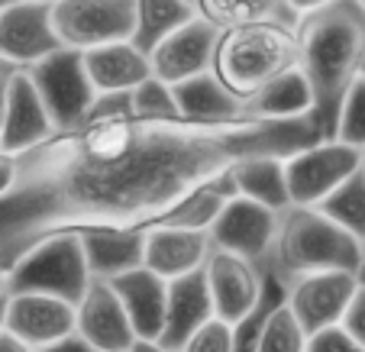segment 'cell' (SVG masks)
Listing matches in <instances>:
<instances>
[{"label":"cell","mask_w":365,"mask_h":352,"mask_svg":"<svg viewBox=\"0 0 365 352\" xmlns=\"http://www.w3.org/2000/svg\"><path fill=\"white\" fill-rule=\"evenodd\" d=\"M314 113L291 120L113 117L52 130L14 152L0 197V269L58 233L149 229L178 200L249 155H291L317 143Z\"/></svg>","instance_id":"obj_1"},{"label":"cell","mask_w":365,"mask_h":352,"mask_svg":"<svg viewBox=\"0 0 365 352\" xmlns=\"http://www.w3.org/2000/svg\"><path fill=\"white\" fill-rule=\"evenodd\" d=\"M297 68L310 88V113L320 136L333 139L346 90L359 78L365 58V10L356 0H330L297 16Z\"/></svg>","instance_id":"obj_2"},{"label":"cell","mask_w":365,"mask_h":352,"mask_svg":"<svg viewBox=\"0 0 365 352\" xmlns=\"http://www.w3.org/2000/svg\"><path fill=\"white\" fill-rule=\"evenodd\" d=\"M362 259V242L346 233L336 220H330L317 204H288L278 214L275 239L265 265L284 281H291L310 271H356Z\"/></svg>","instance_id":"obj_3"},{"label":"cell","mask_w":365,"mask_h":352,"mask_svg":"<svg viewBox=\"0 0 365 352\" xmlns=\"http://www.w3.org/2000/svg\"><path fill=\"white\" fill-rule=\"evenodd\" d=\"M291 68H297V39L288 23H246L217 33L210 71L242 107Z\"/></svg>","instance_id":"obj_4"},{"label":"cell","mask_w":365,"mask_h":352,"mask_svg":"<svg viewBox=\"0 0 365 352\" xmlns=\"http://www.w3.org/2000/svg\"><path fill=\"white\" fill-rule=\"evenodd\" d=\"M88 281L91 271L78 233H58L52 239H42L7 271V291H39V294L65 297L71 304L81 297Z\"/></svg>","instance_id":"obj_5"},{"label":"cell","mask_w":365,"mask_h":352,"mask_svg":"<svg viewBox=\"0 0 365 352\" xmlns=\"http://www.w3.org/2000/svg\"><path fill=\"white\" fill-rule=\"evenodd\" d=\"M23 68L39 90L56 130H68V126L81 123L91 107V97H94V84L84 71L81 48L62 46L52 56L39 58L33 65H23Z\"/></svg>","instance_id":"obj_6"},{"label":"cell","mask_w":365,"mask_h":352,"mask_svg":"<svg viewBox=\"0 0 365 352\" xmlns=\"http://www.w3.org/2000/svg\"><path fill=\"white\" fill-rule=\"evenodd\" d=\"M359 149L339 139H317L297 152L284 155L291 204H320L346 175L359 168Z\"/></svg>","instance_id":"obj_7"},{"label":"cell","mask_w":365,"mask_h":352,"mask_svg":"<svg viewBox=\"0 0 365 352\" xmlns=\"http://www.w3.org/2000/svg\"><path fill=\"white\" fill-rule=\"evenodd\" d=\"M52 26L62 46L94 48L133 36V0H56Z\"/></svg>","instance_id":"obj_8"},{"label":"cell","mask_w":365,"mask_h":352,"mask_svg":"<svg viewBox=\"0 0 365 352\" xmlns=\"http://www.w3.org/2000/svg\"><path fill=\"white\" fill-rule=\"evenodd\" d=\"M275 223H278L275 210L262 207L259 200H249L242 194H233L227 200V207L217 214V220L207 227V236H210L214 249L236 252V256L249 259V262H255L262 269L272 252Z\"/></svg>","instance_id":"obj_9"},{"label":"cell","mask_w":365,"mask_h":352,"mask_svg":"<svg viewBox=\"0 0 365 352\" xmlns=\"http://www.w3.org/2000/svg\"><path fill=\"white\" fill-rule=\"evenodd\" d=\"M359 288L356 271H310V275L291 278L288 281V297L284 304L304 326V333H317L324 326H333L343 320L346 307H349L352 294Z\"/></svg>","instance_id":"obj_10"},{"label":"cell","mask_w":365,"mask_h":352,"mask_svg":"<svg viewBox=\"0 0 365 352\" xmlns=\"http://www.w3.org/2000/svg\"><path fill=\"white\" fill-rule=\"evenodd\" d=\"M75 333L84 336L97 352H130L136 343L133 323L123 311V301L107 278H94L84 284L75 301Z\"/></svg>","instance_id":"obj_11"},{"label":"cell","mask_w":365,"mask_h":352,"mask_svg":"<svg viewBox=\"0 0 365 352\" xmlns=\"http://www.w3.org/2000/svg\"><path fill=\"white\" fill-rule=\"evenodd\" d=\"M204 278L207 291H210V304H214V317L236 323L255 307L259 294H262V269L249 259L227 252V249H214L204 259Z\"/></svg>","instance_id":"obj_12"},{"label":"cell","mask_w":365,"mask_h":352,"mask_svg":"<svg viewBox=\"0 0 365 352\" xmlns=\"http://www.w3.org/2000/svg\"><path fill=\"white\" fill-rule=\"evenodd\" d=\"M62 48L52 26V4L14 0L0 10V56L14 65H33Z\"/></svg>","instance_id":"obj_13"},{"label":"cell","mask_w":365,"mask_h":352,"mask_svg":"<svg viewBox=\"0 0 365 352\" xmlns=\"http://www.w3.org/2000/svg\"><path fill=\"white\" fill-rule=\"evenodd\" d=\"M4 330L39 349L75 333V304L56 294H39V291H7Z\"/></svg>","instance_id":"obj_14"},{"label":"cell","mask_w":365,"mask_h":352,"mask_svg":"<svg viewBox=\"0 0 365 352\" xmlns=\"http://www.w3.org/2000/svg\"><path fill=\"white\" fill-rule=\"evenodd\" d=\"M220 29L207 23L200 14H194L187 23H181L175 33H168L159 46L149 52V68L155 78L168 84H178L191 75L210 68L214 58V42Z\"/></svg>","instance_id":"obj_15"},{"label":"cell","mask_w":365,"mask_h":352,"mask_svg":"<svg viewBox=\"0 0 365 352\" xmlns=\"http://www.w3.org/2000/svg\"><path fill=\"white\" fill-rule=\"evenodd\" d=\"M56 130L52 117H48L46 104H42L36 84L29 81L26 68L14 75L7 88V100H4V117H0V149L7 152H23L39 139H46Z\"/></svg>","instance_id":"obj_16"},{"label":"cell","mask_w":365,"mask_h":352,"mask_svg":"<svg viewBox=\"0 0 365 352\" xmlns=\"http://www.w3.org/2000/svg\"><path fill=\"white\" fill-rule=\"evenodd\" d=\"M143 236H145L143 265L152 269L155 275H162L165 281L200 269L207 252H210V236H207V229H181V227L155 223V227L143 229Z\"/></svg>","instance_id":"obj_17"},{"label":"cell","mask_w":365,"mask_h":352,"mask_svg":"<svg viewBox=\"0 0 365 352\" xmlns=\"http://www.w3.org/2000/svg\"><path fill=\"white\" fill-rule=\"evenodd\" d=\"M210 317H214V304H210L204 269H194V271H187V275L168 278L165 323H162L155 343L168 346V349H181L185 339Z\"/></svg>","instance_id":"obj_18"},{"label":"cell","mask_w":365,"mask_h":352,"mask_svg":"<svg viewBox=\"0 0 365 352\" xmlns=\"http://www.w3.org/2000/svg\"><path fill=\"white\" fill-rule=\"evenodd\" d=\"M113 291L123 301V311L133 323L136 339H159V330L165 323V297H168V281L155 275L152 269L139 265L123 275L110 278Z\"/></svg>","instance_id":"obj_19"},{"label":"cell","mask_w":365,"mask_h":352,"mask_svg":"<svg viewBox=\"0 0 365 352\" xmlns=\"http://www.w3.org/2000/svg\"><path fill=\"white\" fill-rule=\"evenodd\" d=\"M84 71H88L94 90H130L143 78L152 75L149 56L136 48L130 39L103 42V46L84 48Z\"/></svg>","instance_id":"obj_20"},{"label":"cell","mask_w":365,"mask_h":352,"mask_svg":"<svg viewBox=\"0 0 365 352\" xmlns=\"http://www.w3.org/2000/svg\"><path fill=\"white\" fill-rule=\"evenodd\" d=\"M84 249V262L94 278H117L130 269H139L145 256L143 229H88L78 233Z\"/></svg>","instance_id":"obj_21"},{"label":"cell","mask_w":365,"mask_h":352,"mask_svg":"<svg viewBox=\"0 0 365 352\" xmlns=\"http://www.w3.org/2000/svg\"><path fill=\"white\" fill-rule=\"evenodd\" d=\"M230 178L236 185V194L249 200H259L262 207L282 214L291 204L288 178H284V155H249L230 168Z\"/></svg>","instance_id":"obj_22"},{"label":"cell","mask_w":365,"mask_h":352,"mask_svg":"<svg viewBox=\"0 0 365 352\" xmlns=\"http://www.w3.org/2000/svg\"><path fill=\"white\" fill-rule=\"evenodd\" d=\"M172 90H175L178 113L187 120H230V117H242L246 113L242 100L230 94L210 68L172 84Z\"/></svg>","instance_id":"obj_23"},{"label":"cell","mask_w":365,"mask_h":352,"mask_svg":"<svg viewBox=\"0 0 365 352\" xmlns=\"http://www.w3.org/2000/svg\"><path fill=\"white\" fill-rule=\"evenodd\" d=\"M233 194H236V185L227 168V172L214 175L210 181L197 185L191 194H185V197L178 200V207L168 210L159 223H165V227H181V229H207L217 220V214L227 207V200L233 197Z\"/></svg>","instance_id":"obj_24"},{"label":"cell","mask_w":365,"mask_h":352,"mask_svg":"<svg viewBox=\"0 0 365 352\" xmlns=\"http://www.w3.org/2000/svg\"><path fill=\"white\" fill-rule=\"evenodd\" d=\"M197 14L191 0H133V36L130 42L149 56L168 33Z\"/></svg>","instance_id":"obj_25"},{"label":"cell","mask_w":365,"mask_h":352,"mask_svg":"<svg viewBox=\"0 0 365 352\" xmlns=\"http://www.w3.org/2000/svg\"><path fill=\"white\" fill-rule=\"evenodd\" d=\"M194 10L217 29L246 26V23H288L294 26L297 14L288 0H194Z\"/></svg>","instance_id":"obj_26"},{"label":"cell","mask_w":365,"mask_h":352,"mask_svg":"<svg viewBox=\"0 0 365 352\" xmlns=\"http://www.w3.org/2000/svg\"><path fill=\"white\" fill-rule=\"evenodd\" d=\"M310 88L301 68H291L278 75L272 84H265L252 100H246V113L252 117H269V120H291L310 113Z\"/></svg>","instance_id":"obj_27"},{"label":"cell","mask_w":365,"mask_h":352,"mask_svg":"<svg viewBox=\"0 0 365 352\" xmlns=\"http://www.w3.org/2000/svg\"><path fill=\"white\" fill-rule=\"evenodd\" d=\"M317 207L365 246V168L359 165L352 175H346Z\"/></svg>","instance_id":"obj_28"},{"label":"cell","mask_w":365,"mask_h":352,"mask_svg":"<svg viewBox=\"0 0 365 352\" xmlns=\"http://www.w3.org/2000/svg\"><path fill=\"white\" fill-rule=\"evenodd\" d=\"M304 346H307V333H304V326L297 323V317L282 301V304L265 317L259 343H255V352H304Z\"/></svg>","instance_id":"obj_29"},{"label":"cell","mask_w":365,"mask_h":352,"mask_svg":"<svg viewBox=\"0 0 365 352\" xmlns=\"http://www.w3.org/2000/svg\"><path fill=\"white\" fill-rule=\"evenodd\" d=\"M130 100H133V117H181L172 84L155 75L143 78L136 88H130Z\"/></svg>","instance_id":"obj_30"},{"label":"cell","mask_w":365,"mask_h":352,"mask_svg":"<svg viewBox=\"0 0 365 352\" xmlns=\"http://www.w3.org/2000/svg\"><path fill=\"white\" fill-rule=\"evenodd\" d=\"M333 139H339L346 145H356L359 152L365 149V78H356L352 88L346 90Z\"/></svg>","instance_id":"obj_31"},{"label":"cell","mask_w":365,"mask_h":352,"mask_svg":"<svg viewBox=\"0 0 365 352\" xmlns=\"http://www.w3.org/2000/svg\"><path fill=\"white\" fill-rule=\"evenodd\" d=\"M178 352H233V323L220 317L204 320Z\"/></svg>","instance_id":"obj_32"},{"label":"cell","mask_w":365,"mask_h":352,"mask_svg":"<svg viewBox=\"0 0 365 352\" xmlns=\"http://www.w3.org/2000/svg\"><path fill=\"white\" fill-rule=\"evenodd\" d=\"M113 117H133L130 90H94L84 120H113Z\"/></svg>","instance_id":"obj_33"},{"label":"cell","mask_w":365,"mask_h":352,"mask_svg":"<svg viewBox=\"0 0 365 352\" xmlns=\"http://www.w3.org/2000/svg\"><path fill=\"white\" fill-rule=\"evenodd\" d=\"M304 352H365V346H359L343 326L333 323V326H324V330H317V333H310Z\"/></svg>","instance_id":"obj_34"},{"label":"cell","mask_w":365,"mask_h":352,"mask_svg":"<svg viewBox=\"0 0 365 352\" xmlns=\"http://www.w3.org/2000/svg\"><path fill=\"white\" fill-rule=\"evenodd\" d=\"M339 326H343L359 346H365V288L362 284H359L356 294H352V301H349V307H346Z\"/></svg>","instance_id":"obj_35"},{"label":"cell","mask_w":365,"mask_h":352,"mask_svg":"<svg viewBox=\"0 0 365 352\" xmlns=\"http://www.w3.org/2000/svg\"><path fill=\"white\" fill-rule=\"evenodd\" d=\"M33 352H97V349L84 336H78V333H68V336L56 339V343H48V346H39V349H33Z\"/></svg>","instance_id":"obj_36"},{"label":"cell","mask_w":365,"mask_h":352,"mask_svg":"<svg viewBox=\"0 0 365 352\" xmlns=\"http://www.w3.org/2000/svg\"><path fill=\"white\" fill-rule=\"evenodd\" d=\"M20 68H23V65H14L10 58L0 56V117H4V100H7V88H10V81H14V75H16Z\"/></svg>","instance_id":"obj_37"},{"label":"cell","mask_w":365,"mask_h":352,"mask_svg":"<svg viewBox=\"0 0 365 352\" xmlns=\"http://www.w3.org/2000/svg\"><path fill=\"white\" fill-rule=\"evenodd\" d=\"M14 187V152L0 149V197Z\"/></svg>","instance_id":"obj_38"},{"label":"cell","mask_w":365,"mask_h":352,"mask_svg":"<svg viewBox=\"0 0 365 352\" xmlns=\"http://www.w3.org/2000/svg\"><path fill=\"white\" fill-rule=\"evenodd\" d=\"M0 352H33V346H26L23 339H16L14 333L0 330Z\"/></svg>","instance_id":"obj_39"},{"label":"cell","mask_w":365,"mask_h":352,"mask_svg":"<svg viewBox=\"0 0 365 352\" xmlns=\"http://www.w3.org/2000/svg\"><path fill=\"white\" fill-rule=\"evenodd\" d=\"M133 352H178V349H168V346L155 343V339H136V343H133Z\"/></svg>","instance_id":"obj_40"},{"label":"cell","mask_w":365,"mask_h":352,"mask_svg":"<svg viewBox=\"0 0 365 352\" xmlns=\"http://www.w3.org/2000/svg\"><path fill=\"white\" fill-rule=\"evenodd\" d=\"M324 4H330V0H288V7L294 10L297 16H301V14H307V10H317V7H324Z\"/></svg>","instance_id":"obj_41"},{"label":"cell","mask_w":365,"mask_h":352,"mask_svg":"<svg viewBox=\"0 0 365 352\" xmlns=\"http://www.w3.org/2000/svg\"><path fill=\"white\" fill-rule=\"evenodd\" d=\"M4 317H7V294H0V330H4Z\"/></svg>","instance_id":"obj_42"},{"label":"cell","mask_w":365,"mask_h":352,"mask_svg":"<svg viewBox=\"0 0 365 352\" xmlns=\"http://www.w3.org/2000/svg\"><path fill=\"white\" fill-rule=\"evenodd\" d=\"M356 278H359V284H362V288H365V259H362V265H359V269H356Z\"/></svg>","instance_id":"obj_43"},{"label":"cell","mask_w":365,"mask_h":352,"mask_svg":"<svg viewBox=\"0 0 365 352\" xmlns=\"http://www.w3.org/2000/svg\"><path fill=\"white\" fill-rule=\"evenodd\" d=\"M0 294H7V271L0 269Z\"/></svg>","instance_id":"obj_44"},{"label":"cell","mask_w":365,"mask_h":352,"mask_svg":"<svg viewBox=\"0 0 365 352\" xmlns=\"http://www.w3.org/2000/svg\"><path fill=\"white\" fill-rule=\"evenodd\" d=\"M10 4H14V0H0V10H4V7H10Z\"/></svg>","instance_id":"obj_45"},{"label":"cell","mask_w":365,"mask_h":352,"mask_svg":"<svg viewBox=\"0 0 365 352\" xmlns=\"http://www.w3.org/2000/svg\"><path fill=\"white\" fill-rule=\"evenodd\" d=\"M359 165H362V168H365V149H362V155H359Z\"/></svg>","instance_id":"obj_46"},{"label":"cell","mask_w":365,"mask_h":352,"mask_svg":"<svg viewBox=\"0 0 365 352\" xmlns=\"http://www.w3.org/2000/svg\"><path fill=\"white\" fill-rule=\"evenodd\" d=\"M359 78H365V58H362V68H359Z\"/></svg>","instance_id":"obj_47"},{"label":"cell","mask_w":365,"mask_h":352,"mask_svg":"<svg viewBox=\"0 0 365 352\" xmlns=\"http://www.w3.org/2000/svg\"><path fill=\"white\" fill-rule=\"evenodd\" d=\"M356 4H359V7H362V10H365V0H356Z\"/></svg>","instance_id":"obj_48"},{"label":"cell","mask_w":365,"mask_h":352,"mask_svg":"<svg viewBox=\"0 0 365 352\" xmlns=\"http://www.w3.org/2000/svg\"><path fill=\"white\" fill-rule=\"evenodd\" d=\"M39 4H56V0H39Z\"/></svg>","instance_id":"obj_49"},{"label":"cell","mask_w":365,"mask_h":352,"mask_svg":"<svg viewBox=\"0 0 365 352\" xmlns=\"http://www.w3.org/2000/svg\"><path fill=\"white\" fill-rule=\"evenodd\" d=\"M191 4H194V0H191Z\"/></svg>","instance_id":"obj_50"},{"label":"cell","mask_w":365,"mask_h":352,"mask_svg":"<svg viewBox=\"0 0 365 352\" xmlns=\"http://www.w3.org/2000/svg\"><path fill=\"white\" fill-rule=\"evenodd\" d=\"M130 352H133V349H130Z\"/></svg>","instance_id":"obj_51"}]
</instances>
